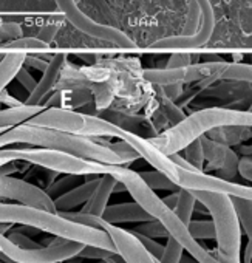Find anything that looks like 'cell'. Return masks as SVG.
<instances>
[{"label":"cell","instance_id":"obj_55","mask_svg":"<svg viewBox=\"0 0 252 263\" xmlns=\"http://www.w3.org/2000/svg\"><path fill=\"white\" fill-rule=\"evenodd\" d=\"M0 263H5V261H4V260H2V258H0Z\"/></svg>","mask_w":252,"mask_h":263},{"label":"cell","instance_id":"obj_54","mask_svg":"<svg viewBox=\"0 0 252 263\" xmlns=\"http://www.w3.org/2000/svg\"><path fill=\"white\" fill-rule=\"evenodd\" d=\"M4 59V54H0V61H2Z\"/></svg>","mask_w":252,"mask_h":263},{"label":"cell","instance_id":"obj_24","mask_svg":"<svg viewBox=\"0 0 252 263\" xmlns=\"http://www.w3.org/2000/svg\"><path fill=\"white\" fill-rule=\"evenodd\" d=\"M238 223L241 231H244L246 237L250 240L252 237V200H243L237 197H230Z\"/></svg>","mask_w":252,"mask_h":263},{"label":"cell","instance_id":"obj_12","mask_svg":"<svg viewBox=\"0 0 252 263\" xmlns=\"http://www.w3.org/2000/svg\"><path fill=\"white\" fill-rule=\"evenodd\" d=\"M0 198L14 200L17 204L56 212L53 200L41 187L14 177L0 175Z\"/></svg>","mask_w":252,"mask_h":263},{"label":"cell","instance_id":"obj_30","mask_svg":"<svg viewBox=\"0 0 252 263\" xmlns=\"http://www.w3.org/2000/svg\"><path fill=\"white\" fill-rule=\"evenodd\" d=\"M189 234L198 240V238H206V240H212L215 238V231H214V224L210 220H190V223L187 224Z\"/></svg>","mask_w":252,"mask_h":263},{"label":"cell","instance_id":"obj_56","mask_svg":"<svg viewBox=\"0 0 252 263\" xmlns=\"http://www.w3.org/2000/svg\"><path fill=\"white\" fill-rule=\"evenodd\" d=\"M74 2H76V4H77V2H79V0H74Z\"/></svg>","mask_w":252,"mask_h":263},{"label":"cell","instance_id":"obj_10","mask_svg":"<svg viewBox=\"0 0 252 263\" xmlns=\"http://www.w3.org/2000/svg\"><path fill=\"white\" fill-rule=\"evenodd\" d=\"M177 187L189 191V192H210V194H224L229 197H237L243 200H252L250 186L237 184L234 181H226L214 175H207L201 171L195 169H183L178 171Z\"/></svg>","mask_w":252,"mask_h":263},{"label":"cell","instance_id":"obj_27","mask_svg":"<svg viewBox=\"0 0 252 263\" xmlns=\"http://www.w3.org/2000/svg\"><path fill=\"white\" fill-rule=\"evenodd\" d=\"M252 78V68L247 64H237L232 62L226 65L221 79H227V81H238V82H250Z\"/></svg>","mask_w":252,"mask_h":263},{"label":"cell","instance_id":"obj_36","mask_svg":"<svg viewBox=\"0 0 252 263\" xmlns=\"http://www.w3.org/2000/svg\"><path fill=\"white\" fill-rule=\"evenodd\" d=\"M183 257V248L172 238H167V245L164 246L163 255L160 258V263H180Z\"/></svg>","mask_w":252,"mask_h":263},{"label":"cell","instance_id":"obj_9","mask_svg":"<svg viewBox=\"0 0 252 263\" xmlns=\"http://www.w3.org/2000/svg\"><path fill=\"white\" fill-rule=\"evenodd\" d=\"M57 8L65 14V17L70 21V24H73L81 33L104 41V42H110L113 45L122 47V48H133L135 42L125 34L124 31L110 27V25H102L94 22L91 17H88L82 10H79L77 4L74 0H54Z\"/></svg>","mask_w":252,"mask_h":263},{"label":"cell","instance_id":"obj_47","mask_svg":"<svg viewBox=\"0 0 252 263\" xmlns=\"http://www.w3.org/2000/svg\"><path fill=\"white\" fill-rule=\"evenodd\" d=\"M0 102H2V104H7L8 107H19V105H22V102L17 101L16 98H13L7 90L0 91Z\"/></svg>","mask_w":252,"mask_h":263},{"label":"cell","instance_id":"obj_32","mask_svg":"<svg viewBox=\"0 0 252 263\" xmlns=\"http://www.w3.org/2000/svg\"><path fill=\"white\" fill-rule=\"evenodd\" d=\"M4 48L7 50H47L48 45L44 44L42 41H39L37 37H19V39H14V41H10L8 44L2 45Z\"/></svg>","mask_w":252,"mask_h":263},{"label":"cell","instance_id":"obj_44","mask_svg":"<svg viewBox=\"0 0 252 263\" xmlns=\"http://www.w3.org/2000/svg\"><path fill=\"white\" fill-rule=\"evenodd\" d=\"M16 79L24 85V88L28 91V93H31L33 90H34V87H36V81H34V78L28 73V70L25 68V67H22L19 71H17V74H16Z\"/></svg>","mask_w":252,"mask_h":263},{"label":"cell","instance_id":"obj_42","mask_svg":"<svg viewBox=\"0 0 252 263\" xmlns=\"http://www.w3.org/2000/svg\"><path fill=\"white\" fill-rule=\"evenodd\" d=\"M192 64V54L187 53H173L169 58L167 67L166 68H183Z\"/></svg>","mask_w":252,"mask_h":263},{"label":"cell","instance_id":"obj_38","mask_svg":"<svg viewBox=\"0 0 252 263\" xmlns=\"http://www.w3.org/2000/svg\"><path fill=\"white\" fill-rule=\"evenodd\" d=\"M114 254L110 251H105L102 248H94V246H84L82 251L79 252V258H96V260H107L110 257H113Z\"/></svg>","mask_w":252,"mask_h":263},{"label":"cell","instance_id":"obj_31","mask_svg":"<svg viewBox=\"0 0 252 263\" xmlns=\"http://www.w3.org/2000/svg\"><path fill=\"white\" fill-rule=\"evenodd\" d=\"M132 232L135 234H140L143 237H147V238H169V234L167 231L163 228V224H160L157 220H152V221H146L143 224H140L138 228L132 229Z\"/></svg>","mask_w":252,"mask_h":263},{"label":"cell","instance_id":"obj_25","mask_svg":"<svg viewBox=\"0 0 252 263\" xmlns=\"http://www.w3.org/2000/svg\"><path fill=\"white\" fill-rule=\"evenodd\" d=\"M195 197L189 192V191H184L181 189L178 192V200H177V204L173 208V212L175 215L187 226L192 220V214H193V209H195Z\"/></svg>","mask_w":252,"mask_h":263},{"label":"cell","instance_id":"obj_46","mask_svg":"<svg viewBox=\"0 0 252 263\" xmlns=\"http://www.w3.org/2000/svg\"><path fill=\"white\" fill-rule=\"evenodd\" d=\"M24 65H28V67H33V68H36L37 71H45L47 70V67H48V61H44V59H41V58H37V56H25V61H24Z\"/></svg>","mask_w":252,"mask_h":263},{"label":"cell","instance_id":"obj_16","mask_svg":"<svg viewBox=\"0 0 252 263\" xmlns=\"http://www.w3.org/2000/svg\"><path fill=\"white\" fill-rule=\"evenodd\" d=\"M101 218L108 224H121V223H146L153 218L137 203H119L107 206L101 215Z\"/></svg>","mask_w":252,"mask_h":263},{"label":"cell","instance_id":"obj_45","mask_svg":"<svg viewBox=\"0 0 252 263\" xmlns=\"http://www.w3.org/2000/svg\"><path fill=\"white\" fill-rule=\"evenodd\" d=\"M237 172L247 181L252 180V160L250 157H243L238 160V164H237Z\"/></svg>","mask_w":252,"mask_h":263},{"label":"cell","instance_id":"obj_4","mask_svg":"<svg viewBox=\"0 0 252 263\" xmlns=\"http://www.w3.org/2000/svg\"><path fill=\"white\" fill-rule=\"evenodd\" d=\"M118 183L124 186V189L127 191L132 198L163 228L167 231L169 237H172L183 249L189 252V255L197 261V263H218L210 252L198 243L190 234L187 226L175 215L172 209H169L163 200L152 191L149 189L144 181L140 178L138 172L130 171V169H124V172L119 175Z\"/></svg>","mask_w":252,"mask_h":263},{"label":"cell","instance_id":"obj_3","mask_svg":"<svg viewBox=\"0 0 252 263\" xmlns=\"http://www.w3.org/2000/svg\"><path fill=\"white\" fill-rule=\"evenodd\" d=\"M0 223L30 226L37 231L51 234L56 238L76 241L84 246L102 248L105 251L116 254L111 240L104 231L77 224L74 221L64 218L56 212H48L44 209L24 206V204L0 203Z\"/></svg>","mask_w":252,"mask_h":263},{"label":"cell","instance_id":"obj_52","mask_svg":"<svg viewBox=\"0 0 252 263\" xmlns=\"http://www.w3.org/2000/svg\"><path fill=\"white\" fill-rule=\"evenodd\" d=\"M98 263H110V261H108V258H107V260H101V261H98Z\"/></svg>","mask_w":252,"mask_h":263},{"label":"cell","instance_id":"obj_29","mask_svg":"<svg viewBox=\"0 0 252 263\" xmlns=\"http://www.w3.org/2000/svg\"><path fill=\"white\" fill-rule=\"evenodd\" d=\"M201 24V11L197 5L195 0H189L187 2V16H186V24L183 28L181 36H192L198 31Z\"/></svg>","mask_w":252,"mask_h":263},{"label":"cell","instance_id":"obj_50","mask_svg":"<svg viewBox=\"0 0 252 263\" xmlns=\"http://www.w3.org/2000/svg\"><path fill=\"white\" fill-rule=\"evenodd\" d=\"M181 260H183V261H180V263H197V261H195V260H192L190 257H187V258L181 257Z\"/></svg>","mask_w":252,"mask_h":263},{"label":"cell","instance_id":"obj_51","mask_svg":"<svg viewBox=\"0 0 252 263\" xmlns=\"http://www.w3.org/2000/svg\"><path fill=\"white\" fill-rule=\"evenodd\" d=\"M64 263H81V261H79V257H74V258L67 260V261H64Z\"/></svg>","mask_w":252,"mask_h":263},{"label":"cell","instance_id":"obj_48","mask_svg":"<svg viewBox=\"0 0 252 263\" xmlns=\"http://www.w3.org/2000/svg\"><path fill=\"white\" fill-rule=\"evenodd\" d=\"M161 200H163V203H164L169 209L173 211V208H175V204H177V200H178V192H173V194H170L169 197L161 198Z\"/></svg>","mask_w":252,"mask_h":263},{"label":"cell","instance_id":"obj_53","mask_svg":"<svg viewBox=\"0 0 252 263\" xmlns=\"http://www.w3.org/2000/svg\"><path fill=\"white\" fill-rule=\"evenodd\" d=\"M108 261H110V263H116V261L113 260V257H110V258H108Z\"/></svg>","mask_w":252,"mask_h":263},{"label":"cell","instance_id":"obj_1","mask_svg":"<svg viewBox=\"0 0 252 263\" xmlns=\"http://www.w3.org/2000/svg\"><path fill=\"white\" fill-rule=\"evenodd\" d=\"M13 144H27L39 149H50L64 154L74 155L77 158L98 161L108 166H124L125 163L98 140L62 134L57 130L33 127L28 124L17 125L0 135V149H7Z\"/></svg>","mask_w":252,"mask_h":263},{"label":"cell","instance_id":"obj_20","mask_svg":"<svg viewBox=\"0 0 252 263\" xmlns=\"http://www.w3.org/2000/svg\"><path fill=\"white\" fill-rule=\"evenodd\" d=\"M93 91L87 90V88H77V90H70V91H57L48 102L45 107H54V104L57 102L56 107L59 108H77V107H84L90 102H93Z\"/></svg>","mask_w":252,"mask_h":263},{"label":"cell","instance_id":"obj_21","mask_svg":"<svg viewBox=\"0 0 252 263\" xmlns=\"http://www.w3.org/2000/svg\"><path fill=\"white\" fill-rule=\"evenodd\" d=\"M24 51H13L4 54V59L0 61V91H4L5 87L16 78L17 71L24 67L25 61Z\"/></svg>","mask_w":252,"mask_h":263},{"label":"cell","instance_id":"obj_34","mask_svg":"<svg viewBox=\"0 0 252 263\" xmlns=\"http://www.w3.org/2000/svg\"><path fill=\"white\" fill-rule=\"evenodd\" d=\"M238 155L235 151H232L230 147L227 149V154H226V160H224V164L221 166V169H218V174L217 177L221 178V180H226V181H232V178L235 177L237 174V164H238Z\"/></svg>","mask_w":252,"mask_h":263},{"label":"cell","instance_id":"obj_5","mask_svg":"<svg viewBox=\"0 0 252 263\" xmlns=\"http://www.w3.org/2000/svg\"><path fill=\"white\" fill-rule=\"evenodd\" d=\"M27 161L30 164L48 169L54 174L65 175H79V177H104L111 175L116 180L124 172L122 166H108L98 161H90L84 158H77L70 154L39 149V147H24V149H0V166L5 163L14 161Z\"/></svg>","mask_w":252,"mask_h":263},{"label":"cell","instance_id":"obj_28","mask_svg":"<svg viewBox=\"0 0 252 263\" xmlns=\"http://www.w3.org/2000/svg\"><path fill=\"white\" fill-rule=\"evenodd\" d=\"M140 178L144 181V184L152 189L155 192V189H169V191H173V189H178L169 178H166L163 174L157 172V171H150V172H138Z\"/></svg>","mask_w":252,"mask_h":263},{"label":"cell","instance_id":"obj_49","mask_svg":"<svg viewBox=\"0 0 252 263\" xmlns=\"http://www.w3.org/2000/svg\"><path fill=\"white\" fill-rule=\"evenodd\" d=\"M252 260V240L247 241L246 249H244V257H243V263H250Z\"/></svg>","mask_w":252,"mask_h":263},{"label":"cell","instance_id":"obj_15","mask_svg":"<svg viewBox=\"0 0 252 263\" xmlns=\"http://www.w3.org/2000/svg\"><path fill=\"white\" fill-rule=\"evenodd\" d=\"M64 62H65V54H62V53L54 54L48 61V67L44 71L41 81L36 84L34 90L28 95V99L25 102L27 105H44L42 102L51 93V90L54 88V85L61 76V70L64 67Z\"/></svg>","mask_w":252,"mask_h":263},{"label":"cell","instance_id":"obj_39","mask_svg":"<svg viewBox=\"0 0 252 263\" xmlns=\"http://www.w3.org/2000/svg\"><path fill=\"white\" fill-rule=\"evenodd\" d=\"M22 37V27L19 24H2L0 25V41H14Z\"/></svg>","mask_w":252,"mask_h":263},{"label":"cell","instance_id":"obj_40","mask_svg":"<svg viewBox=\"0 0 252 263\" xmlns=\"http://www.w3.org/2000/svg\"><path fill=\"white\" fill-rule=\"evenodd\" d=\"M7 238H8L11 243H14L16 246H19L21 249H37V248L42 246V245L33 241L31 238H28V237H27L25 234H22V232H13V234H10Z\"/></svg>","mask_w":252,"mask_h":263},{"label":"cell","instance_id":"obj_19","mask_svg":"<svg viewBox=\"0 0 252 263\" xmlns=\"http://www.w3.org/2000/svg\"><path fill=\"white\" fill-rule=\"evenodd\" d=\"M45 105H27L22 104L19 107H8L5 110H0V135L5 132L28 122L37 113H41Z\"/></svg>","mask_w":252,"mask_h":263},{"label":"cell","instance_id":"obj_35","mask_svg":"<svg viewBox=\"0 0 252 263\" xmlns=\"http://www.w3.org/2000/svg\"><path fill=\"white\" fill-rule=\"evenodd\" d=\"M79 178H81L79 175H67L65 178L57 180L56 183L50 184V186H48V189H47L45 192H47V195H48L51 200H54V198L61 197L62 194L68 192V191H70V187H76V186H73V184H74Z\"/></svg>","mask_w":252,"mask_h":263},{"label":"cell","instance_id":"obj_2","mask_svg":"<svg viewBox=\"0 0 252 263\" xmlns=\"http://www.w3.org/2000/svg\"><path fill=\"white\" fill-rule=\"evenodd\" d=\"M252 115L249 110H235L224 107H209L186 116L178 124L166 128L160 135L149 138L150 143L164 155L170 157L184 151L190 143L200 140L204 134L220 127H250Z\"/></svg>","mask_w":252,"mask_h":263},{"label":"cell","instance_id":"obj_37","mask_svg":"<svg viewBox=\"0 0 252 263\" xmlns=\"http://www.w3.org/2000/svg\"><path fill=\"white\" fill-rule=\"evenodd\" d=\"M105 146L108 147V149H111L125 164L127 163H132V161H135V160H138L140 157L137 155V152L127 144V143H124V141H119V143H113V144H110V143H105Z\"/></svg>","mask_w":252,"mask_h":263},{"label":"cell","instance_id":"obj_6","mask_svg":"<svg viewBox=\"0 0 252 263\" xmlns=\"http://www.w3.org/2000/svg\"><path fill=\"white\" fill-rule=\"evenodd\" d=\"M212 217L217 249L209 251L218 263H241V228L229 195L190 192Z\"/></svg>","mask_w":252,"mask_h":263},{"label":"cell","instance_id":"obj_18","mask_svg":"<svg viewBox=\"0 0 252 263\" xmlns=\"http://www.w3.org/2000/svg\"><path fill=\"white\" fill-rule=\"evenodd\" d=\"M116 184H118V180L114 177H111V175L101 177L98 187L94 189V192L91 194L90 200L85 203V206H84V209L81 212H87V214L101 217L104 209L108 206L107 203H108L111 194L114 192Z\"/></svg>","mask_w":252,"mask_h":263},{"label":"cell","instance_id":"obj_22","mask_svg":"<svg viewBox=\"0 0 252 263\" xmlns=\"http://www.w3.org/2000/svg\"><path fill=\"white\" fill-rule=\"evenodd\" d=\"M210 140L226 147L240 144L250 137V127H220L209 132Z\"/></svg>","mask_w":252,"mask_h":263},{"label":"cell","instance_id":"obj_26","mask_svg":"<svg viewBox=\"0 0 252 263\" xmlns=\"http://www.w3.org/2000/svg\"><path fill=\"white\" fill-rule=\"evenodd\" d=\"M158 96H160V113L166 118L167 122H170L172 125H175V124H178L180 121H183L186 118L183 108L180 105H177L172 99H169L164 95V91H163L161 87L158 88Z\"/></svg>","mask_w":252,"mask_h":263},{"label":"cell","instance_id":"obj_7","mask_svg":"<svg viewBox=\"0 0 252 263\" xmlns=\"http://www.w3.org/2000/svg\"><path fill=\"white\" fill-rule=\"evenodd\" d=\"M33 127H42L50 130H57L62 134L84 137L90 140L102 138V137H116L119 138L122 128L111 124L110 121L94 116L81 113L76 110L59 108V107H45L41 113L25 122Z\"/></svg>","mask_w":252,"mask_h":263},{"label":"cell","instance_id":"obj_41","mask_svg":"<svg viewBox=\"0 0 252 263\" xmlns=\"http://www.w3.org/2000/svg\"><path fill=\"white\" fill-rule=\"evenodd\" d=\"M135 234V232H133ZM138 238H140V241L143 243V246L153 255V257H157L158 260L161 258V255H163V251H164V246L163 245H160L157 240H152V238H147V237H143V235H140V234H135Z\"/></svg>","mask_w":252,"mask_h":263},{"label":"cell","instance_id":"obj_14","mask_svg":"<svg viewBox=\"0 0 252 263\" xmlns=\"http://www.w3.org/2000/svg\"><path fill=\"white\" fill-rule=\"evenodd\" d=\"M119 138H121V141L127 143L137 152V155L140 158H144L157 172L163 174L166 178H169L177 186L180 167L175 163H172V160L167 155H164L163 152H160L150 143L149 138H143L138 134H135V132H129V130H122Z\"/></svg>","mask_w":252,"mask_h":263},{"label":"cell","instance_id":"obj_11","mask_svg":"<svg viewBox=\"0 0 252 263\" xmlns=\"http://www.w3.org/2000/svg\"><path fill=\"white\" fill-rule=\"evenodd\" d=\"M201 11V24L195 34L192 36H170L160 39L152 44L153 50H189L204 47L215 30V13L210 0H195Z\"/></svg>","mask_w":252,"mask_h":263},{"label":"cell","instance_id":"obj_17","mask_svg":"<svg viewBox=\"0 0 252 263\" xmlns=\"http://www.w3.org/2000/svg\"><path fill=\"white\" fill-rule=\"evenodd\" d=\"M99 180H101V177H94L91 180H87L85 183H82V184L70 189L68 192L62 194L57 198H54L53 203H54L56 212L57 214H61V212H70L71 209L85 204L90 200V197L94 192V189L98 187Z\"/></svg>","mask_w":252,"mask_h":263},{"label":"cell","instance_id":"obj_23","mask_svg":"<svg viewBox=\"0 0 252 263\" xmlns=\"http://www.w3.org/2000/svg\"><path fill=\"white\" fill-rule=\"evenodd\" d=\"M200 143H201V147H203V155H204V160L209 161L210 167L214 169H221V166L224 164V160H226V154H227V149L226 146L220 144V143H215L212 141L210 138H200Z\"/></svg>","mask_w":252,"mask_h":263},{"label":"cell","instance_id":"obj_43","mask_svg":"<svg viewBox=\"0 0 252 263\" xmlns=\"http://www.w3.org/2000/svg\"><path fill=\"white\" fill-rule=\"evenodd\" d=\"M59 28H61V25H59V24L45 25V27H42V28L39 30V33H37V39L48 45L50 42H53V41H54V37H56V34H57V31H59Z\"/></svg>","mask_w":252,"mask_h":263},{"label":"cell","instance_id":"obj_33","mask_svg":"<svg viewBox=\"0 0 252 263\" xmlns=\"http://www.w3.org/2000/svg\"><path fill=\"white\" fill-rule=\"evenodd\" d=\"M184 151H186V158H184V160H186L193 169L204 172V161H206V160H204V155H203V147H201L200 140L190 143Z\"/></svg>","mask_w":252,"mask_h":263},{"label":"cell","instance_id":"obj_8","mask_svg":"<svg viewBox=\"0 0 252 263\" xmlns=\"http://www.w3.org/2000/svg\"><path fill=\"white\" fill-rule=\"evenodd\" d=\"M82 248L84 245L81 243L56 238L48 246H41L37 249H21L0 232V252L14 263H61L77 257Z\"/></svg>","mask_w":252,"mask_h":263},{"label":"cell","instance_id":"obj_13","mask_svg":"<svg viewBox=\"0 0 252 263\" xmlns=\"http://www.w3.org/2000/svg\"><path fill=\"white\" fill-rule=\"evenodd\" d=\"M99 229L108 235L114 246L116 255H119L124 263H160V260L143 246L140 238L132 231L108 224L104 220Z\"/></svg>","mask_w":252,"mask_h":263}]
</instances>
